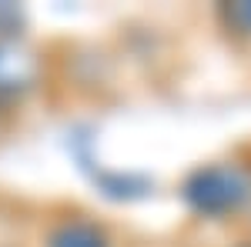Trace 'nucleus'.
Wrapping results in <instances>:
<instances>
[{
  "instance_id": "f257e3e1",
  "label": "nucleus",
  "mask_w": 251,
  "mask_h": 247,
  "mask_svg": "<svg viewBox=\"0 0 251 247\" xmlns=\"http://www.w3.org/2000/svg\"><path fill=\"white\" fill-rule=\"evenodd\" d=\"M245 194H248V180L238 171H228V167L201 171L188 184V197H191L194 207L201 210H225L231 204H238Z\"/></svg>"
},
{
  "instance_id": "f03ea898",
  "label": "nucleus",
  "mask_w": 251,
  "mask_h": 247,
  "mask_svg": "<svg viewBox=\"0 0 251 247\" xmlns=\"http://www.w3.org/2000/svg\"><path fill=\"white\" fill-rule=\"evenodd\" d=\"M54 247H104V241H100V234H94L91 227H64L54 237Z\"/></svg>"
},
{
  "instance_id": "7ed1b4c3",
  "label": "nucleus",
  "mask_w": 251,
  "mask_h": 247,
  "mask_svg": "<svg viewBox=\"0 0 251 247\" xmlns=\"http://www.w3.org/2000/svg\"><path fill=\"white\" fill-rule=\"evenodd\" d=\"M228 17H231L238 27L251 30V3H238V7H231V10H228Z\"/></svg>"
}]
</instances>
